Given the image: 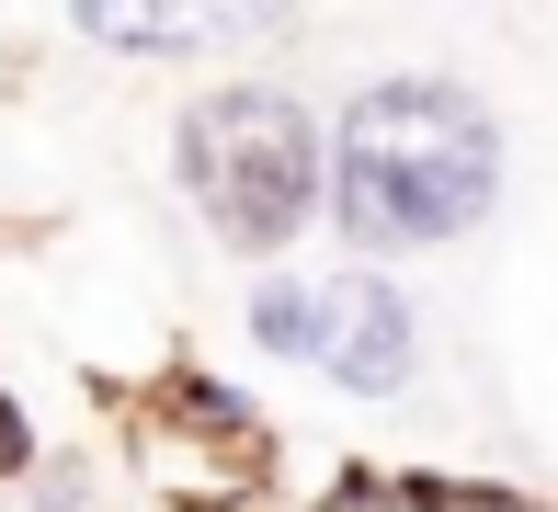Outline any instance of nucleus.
Wrapping results in <instances>:
<instances>
[{"instance_id": "3", "label": "nucleus", "mask_w": 558, "mask_h": 512, "mask_svg": "<svg viewBox=\"0 0 558 512\" xmlns=\"http://www.w3.org/2000/svg\"><path fill=\"white\" fill-rule=\"evenodd\" d=\"M308 365L353 399H399L422 376V319L388 273L342 263V273H308Z\"/></svg>"}, {"instance_id": "5", "label": "nucleus", "mask_w": 558, "mask_h": 512, "mask_svg": "<svg viewBox=\"0 0 558 512\" xmlns=\"http://www.w3.org/2000/svg\"><path fill=\"white\" fill-rule=\"evenodd\" d=\"M23 467H35V432H23V410L0 399V478H23Z\"/></svg>"}, {"instance_id": "2", "label": "nucleus", "mask_w": 558, "mask_h": 512, "mask_svg": "<svg viewBox=\"0 0 558 512\" xmlns=\"http://www.w3.org/2000/svg\"><path fill=\"white\" fill-rule=\"evenodd\" d=\"M171 160H183L194 217H206L228 251H251V263H263V251H286L296 228L331 205V148H319L308 102H296V92H263V81L194 92Z\"/></svg>"}, {"instance_id": "6", "label": "nucleus", "mask_w": 558, "mask_h": 512, "mask_svg": "<svg viewBox=\"0 0 558 512\" xmlns=\"http://www.w3.org/2000/svg\"><path fill=\"white\" fill-rule=\"evenodd\" d=\"M35 512H81V478H69V467H35Z\"/></svg>"}, {"instance_id": "4", "label": "nucleus", "mask_w": 558, "mask_h": 512, "mask_svg": "<svg viewBox=\"0 0 558 512\" xmlns=\"http://www.w3.org/2000/svg\"><path fill=\"white\" fill-rule=\"evenodd\" d=\"M251 342L308 365V273H263V285H251Z\"/></svg>"}, {"instance_id": "1", "label": "nucleus", "mask_w": 558, "mask_h": 512, "mask_svg": "<svg viewBox=\"0 0 558 512\" xmlns=\"http://www.w3.org/2000/svg\"><path fill=\"white\" fill-rule=\"evenodd\" d=\"M490 205H501V114L468 81L399 69V81L342 102V125H331V228L365 263L468 240Z\"/></svg>"}]
</instances>
